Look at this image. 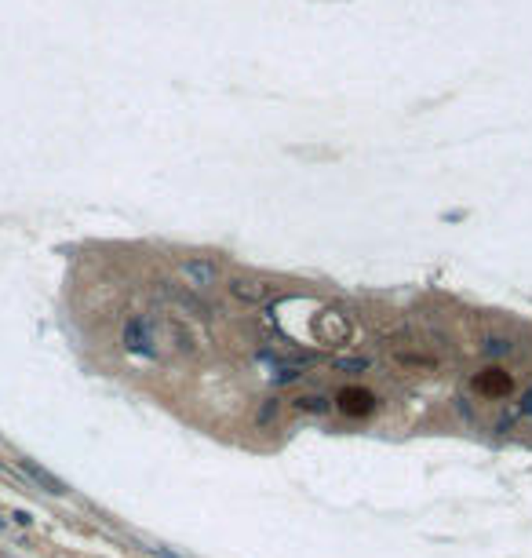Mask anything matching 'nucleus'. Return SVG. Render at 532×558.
<instances>
[{"instance_id": "obj_1", "label": "nucleus", "mask_w": 532, "mask_h": 558, "mask_svg": "<svg viewBox=\"0 0 532 558\" xmlns=\"http://www.w3.org/2000/svg\"><path fill=\"white\" fill-rule=\"evenodd\" d=\"M120 343L135 358H146V361L161 358V329L150 314H128L120 325Z\"/></svg>"}, {"instance_id": "obj_2", "label": "nucleus", "mask_w": 532, "mask_h": 558, "mask_svg": "<svg viewBox=\"0 0 532 558\" xmlns=\"http://www.w3.org/2000/svg\"><path fill=\"white\" fill-rule=\"evenodd\" d=\"M387 354L397 369L405 372H438L441 369V354H434L427 343L419 339H397V343H387Z\"/></svg>"}, {"instance_id": "obj_3", "label": "nucleus", "mask_w": 532, "mask_h": 558, "mask_svg": "<svg viewBox=\"0 0 532 558\" xmlns=\"http://www.w3.org/2000/svg\"><path fill=\"white\" fill-rule=\"evenodd\" d=\"M157 329H161V336H164V343L172 347L179 358H201V336L194 332V325H190L186 317H175V314H164L161 321H157Z\"/></svg>"}, {"instance_id": "obj_4", "label": "nucleus", "mask_w": 532, "mask_h": 558, "mask_svg": "<svg viewBox=\"0 0 532 558\" xmlns=\"http://www.w3.org/2000/svg\"><path fill=\"white\" fill-rule=\"evenodd\" d=\"M157 292L168 299V303H175L179 310H186L190 317H197V321H211V307L204 303V299H201L194 289L175 285V281H157Z\"/></svg>"}, {"instance_id": "obj_5", "label": "nucleus", "mask_w": 532, "mask_h": 558, "mask_svg": "<svg viewBox=\"0 0 532 558\" xmlns=\"http://www.w3.org/2000/svg\"><path fill=\"white\" fill-rule=\"evenodd\" d=\"M179 274H183V281L190 289H211L219 281V263L216 260H208V255H190V260L179 263Z\"/></svg>"}, {"instance_id": "obj_6", "label": "nucleus", "mask_w": 532, "mask_h": 558, "mask_svg": "<svg viewBox=\"0 0 532 558\" xmlns=\"http://www.w3.org/2000/svg\"><path fill=\"white\" fill-rule=\"evenodd\" d=\"M314 332L321 343H332V347H343V343L354 336V325L339 314V310H325L321 317L314 321Z\"/></svg>"}, {"instance_id": "obj_7", "label": "nucleus", "mask_w": 532, "mask_h": 558, "mask_svg": "<svg viewBox=\"0 0 532 558\" xmlns=\"http://www.w3.org/2000/svg\"><path fill=\"white\" fill-rule=\"evenodd\" d=\"M376 394L365 391V387H343L335 394V409L343 416H372L376 413Z\"/></svg>"}, {"instance_id": "obj_8", "label": "nucleus", "mask_w": 532, "mask_h": 558, "mask_svg": "<svg viewBox=\"0 0 532 558\" xmlns=\"http://www.w3.org/2000/svg\"><path fill=\"white\" fill-rule=\"evenodd\" d=\"M226 289H230V296L237 299L241 307H263L270 299V285L259 281V277H233Z\"/></svg>"}, {"instance_id": "obj_9", "label": "nucleus", "mask_w": 532, "mask_h": 558, "mask_svg": "<svg viewBox=\"0 0 532 558\" xmlns=\"http://www.w3.org/2000/svg\"><path fill=\"white\" fill-rule=\"evenodd\" d=\"M510 387H514V380H510L503 369H485V372L474 380V391H478V398H485V401H500V398H507Z\"/></svg>"}, {"instance_id": "obj_10", "label": "nucleus", "mask_w": 532, "mask_h": 558, "mask_svg": "<svg viewBox=\"0 0 532 558\" xmlns=\"http://www.w3.org/2000/svg\"><path fill=\"white\" fill-rule=\"evenodd\" d=\"M528 420H532V383H528V387H525V391H521L514 401L507 405V413L500 416L496 431H510L514 423H528Z\"/></svg>"}, {"instance_id": "obj_11", "label": "nucleus", "mask_w": 532, "mask_h": 558, "mask_svg": "<svg viewBox=\"0 0 532 558\" xmlns=\"http://www.w3.org/2000/svg\"><path fill=\"white\" fill-rule=\"evenodd\" d=\"M478 354L488 358V361L510 358V354H514V339L503 336V332H488V336H481V343H478Z\"/></svg>"}, {"instance_id": "obj_12", "label": "nucleus", "mask_w": 532, "mask_h": 558, "mask_svg": "<svg viewBox=\"0 0 532 558\" xmlns=\"http://www.w3.org/2000/svg\"><path fill=\"white\" fill-rule=\"evenodd\" d=\"M23 471L30 475V482H33V485H40L44 492H55V497H66V492H70V489L62 485L55 475H48V471L40 467V463H33V460H23Z\"/></svg>"}, {"instance_id": "obj_13", "label": "nucleus", "mask_w": 532, "mask_h": 558, "mask_svg": "<svg viewBox=\"0 0 532 558\" xmlns=\"http://www.w3.org/2000/svg\"><path fill=\"white\" fill-rule=\"evenodd\" d=\"M292 409L303 413V416H325L332 409V398L321 394V391H307V394H299V398L292 401Z\"/></svg>"}, {"instance_id": "obj_14", "label": "nucleus", "mask_w": 532, "mask_h": 558, "mask_svg": "<svg viewBox=\"0 0 532 558\" xmlns=\"http://www.w3.org/2000/svg\"><path fill=\"white\" fill-rule=\"evenodd\" d=\"M281 420V401L278 398H263L259 409H255V427H273Z\"/></svg>"}, {"instance_id": "obj_15", "label": "nucleus", "mask_w": 532, "mask_h": 558, "mask_svg": "<svg viewBox=\"0 0 532 558\" xmlns=\"http://www.w3.org/2000/svg\"><path fill=\"white\" fill-rule=\"evenodd\" d=\"M307 372L303 369H292V365H278V369H270V383L273 387H285V383H295V380H303Z\"/></svg>"}, {"instance_id": "obj_16", "label": "nucleus", "mask_w": 532, "mask_h": 558, "mask_svg": "<svg viewBox=\"0 0 532 558\" xmlns=\"http://www.w3.org/2000/svg\"><path fill=\"white\" fill-rule=\"evenodd\" d=\"M335 369H343V372L357 376V372H369V369H372V358H369V354H354V358L335 361Z\"/></svg>"}, {"instance_id": "obj_17", "label": "nucleus", "mask_w": 532, "mask_h": 558, "mask_svg": "<svg viewBox=\"0 0 532 558\" xmlns=\"http://www.w3.org/2000/svg\"><path fill=\"white\" fill-rule=\"evenodd\" d=\"M150 551H154L157 558H183V554H175V551H168V547H161V544H157V547H150Z\"/></svg>"}, {"instance_id": "obj_18", "label": "nucleus", "mask_w": 532, "mask_h": 558, "mask_svg": "<svg viewBox=\"0 0 532 558\" xmlns=\"http://www.w3.org/2000/svg\"><path fill=\"white\" fill-rule=\"evenodd\" d=\"M0 526H4V518H0Z\"/></svg>"}]
</instances>
